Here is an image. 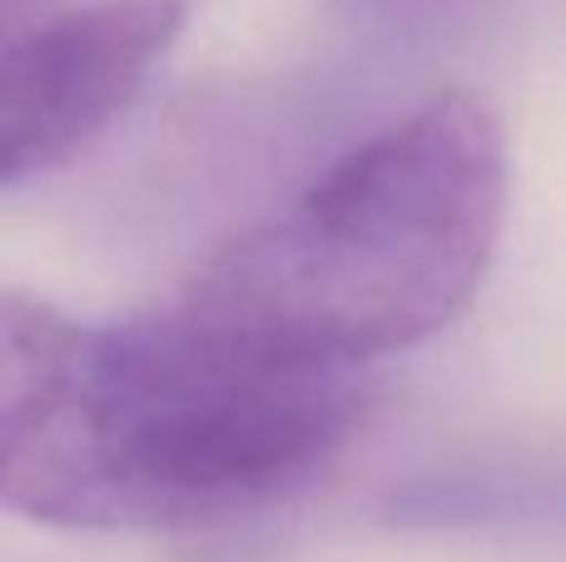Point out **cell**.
I'll list each match as a JSON object with an SVG mask.
<instances>
[{
    "instance_id": "obj_4",
    "label": "cell",
    "mask_w": 566,
    "mask_h": 562,
    "mask_svg": "<svg viewBox=\"0 0 566 562\" xmlns=\"http://www.w3.org/2000/svg\"><path fill=\"white\" fill-rule=\"evenodd\" d=\"M30 6H35V0H6V15H10V25H20Z\"/></svg>"
},
{
    "instance_id": "obj_2",
    "label": "cell",
    "mask_w": 566,
    "mask_h": 562,
    "mask_svg": "<svg viewBox=\"0 0 566 562\" xmlns=\"http://www.w3.org/2000/svg\"><path fill=\"white\" fill-rule=\"evenodd\" d=\"M507 195V129L492 100L438 90L338 155L289 209L214 244L175 299L368 368L438 339L478 299Z\"/></svg>"
},
{
    "instance_id": "obj_3",
    "label": "cell",
    "mask_w": 566,
    "mask_h": 562,
    "mask_svg": "<svg viewBox=\"0 0 566 562\" xmlns=\"http://www.w3.org/2000/svg\"><path fill=\"white\" fill-rule=\"evenodd\" d=\"M185 20L189 0H95L15 25L0 65V185L50 175L115 125Z\"/></svg>"
},
{
    "instance_id": "obj_1",
    "label": "cell",
    "mask_w": 566,
    "mask_h": 562,
    "mask_svg": "<svg viewBox=\"0 0 566 562\" xmlns=\"http://www.w3.org/2000/svg\"><path fill=\"white\" fill-rule=\"evenodd\" d=\"M368 368L169 294L119 324L0 299V493L85 533H185L303 488L368 418Z\"/></svg>"
}]
</instances>
